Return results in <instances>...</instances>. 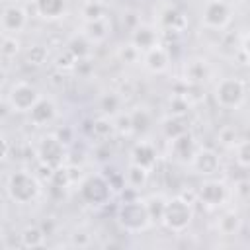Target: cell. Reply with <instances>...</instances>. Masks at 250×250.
<instances>
[{"label":"cell","mask_w":250,"mask_h":250,"mask_svg":"<svg viewBox=\"0 0 250 250\" xmlns=\"http://www.w3.org/2000/svg\"><path fill=\"white\" fill-rule=\"evenodd\" d=\"M41 193V180L35 172L14 170L6 178V195L18 205L33 203Z\"/></svg>","instance_id":"6da1fadb"},{"label":"cell","mask_w":250,"mask_h":250,"mask_svg":"<svg viewBox=\"0 0 250 250\" xmlns=\"http://www.w3.org/2000/svg\"><path fill=\"white\" fill-rule=\"evenodd\" d=\"M115 219H117V225L125 232H143V230L152 227V221H150V215L146 211L143 197L121 201L117 205Z\"/></svg>","instance_id":"7a4b0ae2"},{"label":"cell","mask_w":250,"mask_h":250,"mask_svg":"<svg viewBox=\"0 0 250 250\" xmlns=\"http://www.w3.org/2000/svg\"><path fill=\"white\" fill-rule=\"evenodd\" d=\"M78 195L86 205L102 207V205L109 203V199L113 195V189L109 186V180L104 174H90L80 182Z\"/></svg>","instance_id":"3957f363"},{"label":"cell","mask_w":250,"mask_h":250,"mask_svg":"<svg viewBox=\"0 0 250 250\" xmlns=\"http://www.w3.org/2000/svg\"><path fill=\"white\" fill-rule=\"evenodd\" d=\"M191 221H193V203L186 201L180 195L168 197V205H166L162 225L170 232H184L191 225Z\"/></svg>","instance_id":"277c9868"},{"label":"cell","mask_w":250,"mask_h":250,"mask_svg":"<svg viewBox=\"0 0 250 250\" xmlns=\"http://www.w3.org/2000/svg\"><path fill=\"white\" fill-rule=\"evenodd\" d=\"M246 100V84L236 76H227L215 86V102L223 109H238Z\"/></svg>","instance_id":"5b68a950"},{"label":"cell","mask_w":250,"mask_h":250,"mask_svg":"<svg viewBox=\"0 0 250 250\" xmlns=\"http://www.w3.org/2000/svg\"><path fill=\"white\" fill-rule=\"evenodd\" d=\"M41 92L37 90V86L25 82V80H18L10 86L8 94H6V104L12 107V111L16 113H29L31 107L41 100Z\"/></svg>","instance_id":"8992f818"},{"label":"cell","mask_w":250,"mask_h":250,"mask_svg":"<svg viewBox=\"0 0 250 250\" xmlns=\"http://www.w3.org/2000/svg\"><path fill=\"white\" fill-rule=\"evenodd\" d=\"M232 20V8L227 0H205L201 23L209 29H225Z\"/></svg>","instance_id":"52a82bcc"},{"label":"cell","mask_w":250,"mask_h":250,"mask_svg":"<svg viewBox=\"0 0 250 250\" xmlns=\"http://www.w3.org/2000/svg\"><path fill=\"white\" fill-rule=\"evenodd\" d=\"M37 160L45 162L53 168L66 164V146L59 141L57 135H43L37 143Z\"/></svg>","instance_id":"ba28073f"},{"label":"cell","mask_w":250,"mask_h":250,"mask_svg":"<svg viewBox=\"0 0 250 250\" xmlns=\"http://www.w3.org/2000/svg\"><path fill=\"white\" fill-rule=\"evenodd\" d=\"M227 197H229V188L221 180H205L197 188V203L209 209L221 207L227 201Z\"/></svg>","instance_id":"9c48e42d"},{"label":"cell","mask_w":250,"mask_h":250,"mask_svg":"<svg viewBox=\"0 0 250 250\" xmlns=\"http://www.w3.org/2000/svg\"><path fill=\"white\" fill-rule=\"evenodd\" d=\"M197 150H199V145L191 131H186L170 141V156L180 164H191Z\"/></svg>","instance_id":"30bf717a"},{"label":"cell","mask_w":250,"mask_h":250,"mask_svg":"<svg viewBox=\"0 0 250 250\" xmlns=\"http://www.w3.org/2000/svg\"><path fill=\"white\" fill-rule=\"evenodd\" d=\"M27 12L20 4H6L2 8V33L8 35H18L25 29L27 25Z\"/></svg>","instance_id":"8fae6325"},{"label":"cell","mask_w":250,"mask_h":250,"mask_svg":"<svg viewBox=\"0 0 250 250\" xmlns=\"http://www.w3.org/2000/svg\"><path fill=\"white\" fill-rule=\"evenodd\" d=\"M131 43L141 51V53H146L150 51L152 47L160 45V29L152 23H139L133 31H131Z\"/></svg>","instance_id":"7c38bea8"},{"label":"cell","mask_w":250,"mask_h":250,"mask_svg":"<svg viewBox=\"0 0 250 250\" xmlns=\"http://www.w3.org/2000/svg\"><path fill=\"white\" fill-rule=\"evenodd\" d=\"M158 25H160V29L184 33L188 29V16L178 6L168 4L158 10Z\"/></svg>","instance_id":"4fadbf2b"},{"label":"cell","mask_w":250,"mask_h":250,"mask_svg":"<svg viewBox=\"0 0 250 250\" xmlns=\"http://www.w3.org/2000/svg\"><path fill=\"white\" fill-rule=\"evenodd\" d=\"M143 66L152 74H162L170 66V49L166 45H156L150 51L143 53Z\"/></svg>","instance_id":"5bb4252c"},{"label":"cell","mask_w":250,"mask_h":250,"mask_svg":"<svg viewBox=\"0 0 250 250\" xmlns=\"http://www.w3.org/2000/svg\"><path fill=\"white\" fill-rule=\"evenodd\" d=\"M211 70H209V64L205 59L201 57H191L184 62V68H182V78L184 82L188 84H195V86H203V82L209 78Z\"/></svg>","instance_id":"9a60e30c"},{"label":"cell","mask_w":250,"mask_h":250,"mask_svg":"<svg viewBox=\"0 0 250 250\" xmlns=\"http://www.w3.org/2000/svg\"><path fill=\"white\" fill-rule=\"evenodd\" d=\"M191 166H193V170H195L197 174H201V176H215V174L219 172V168H221V158H219L217 150L199 146V150H197V154H195Z\"/></svg>","instance_id":"2e32d148"},{"label":"cell","mask_w":250,"mask_h":250,"mask_svg":"<svg viewBox=\"0 0 250 250\" xmlns=\"http://www.w3.org/2000/svg\"><path fill=\"white\" fill-rule=\"evenodd\" d=\"M27 115H29V123L31 125L45 127V125H49V123L55 121V117H57V104L51 98H41L31 107V111Z\"/></svg>","instance_id":"e0dca14e"},{"label":"cell","mask_w":250,"mask_h":250,"mask_svg":"<svg viewBox=\"0 0 250 250\" xmlns=\"http://www.w3.org/2000/svg\"><path fill=\"white\" fill-rule=\"evenodd\" d=\"M131 162L152 170L158 164V150L150 141H137L131 148Z\"/></svg>","instance_id":"ac0fdd59"},{"label":"cell","mask_w":250,"mask_h":250,"mask_svg":"<svg viewBox=\"0 0 250 250\" xmlns=\"http://www.w3.org/2000/svg\"><path fill=\"white\" fill-rule=\"evenodd\" d=\"M35 14L43 20H59L66 14L68 0H35Z\"/></svg>","instance_id":"d6986e66"},{"label":"cell","mask_w":250,"mask_h":250,"mask_svg":"<svg viewBox=\"0 0 250 250\" xmlns=\"http://www.w3.org/2000/svg\"><path fill=\"white\" fill-rule=\"evenodd\" d=\"M160 131L168 141H172L178 135L189 131V119L188 115H166L160 121Z\"/></svg>","instance_id":"ffe728a7"},{"label":"cell","mask_w":250,"mask_h":250,"mask_svg":"<svg viewBox=\"0 0 250 250\" xmlns=\"http://www.w3.org/2000/svg\"><path fill=\"white\" fill-rule=\"evenodd\" d=\"M242 229V217L238 211L234 209H229L225 213L219 215L217 219V230L223 234V236H236Z\"/></svg>","instance_id":"44dd1931"},{"label":"cell","mask_w":250,"mask_h":250,"mask_svg":"<svg viewBox=\"0 0 250 250\" xmlns=\"http://www.w3.org/2000/svg\"><path fill=\"white\" fill-rule=\"evenodd\" d=\"M82 33L92 41V43H102L109 37L111 33V23L107 18L102 20H94V21H84L82 25Z\"/></svg>","instance_id":"7402d4cb"},{"label":"cell","mask_w":250,"mask_h":250,"mask_svg":"<svg viewBox=\"0 0 250 250\" xmlns=\"http://www.w3.org/2000/svg\"><path fill=\"white\" fill-rule=\"evenodd\" d=\"M146 211L150 215L152 225H162L164 221V213H166V205H168V197L164 193H148L146 197H143Z\"/></svg>","instance_id":"603a6c76"},{"label":"cell","mask_w":250,"mask_h":250,"mask_svg":"<svg viewBox=\"0 0 250 250\" xmlns=\"http://www.w3.org/2000/svg\"><path fill=\"white\" fill-rule=\"evenodd\" d=\"M47 242V232L41 225H27L20 232V244L21 248H41Z\"/></svg>","instance_id":"cb8c5ba5"},{"label":"cell","mask_w":250,"mask_h":250,"mask_svg":"<svg viewBox=\"0 0 250 250\" xmlns=\"http://www.w3.org/2000/svg\"><path fill=\"white\" fill-rule=\"evenodd\" d=\"M92 41L84 35V33H74L68 41H66V49H70L74 53V57L80 61V59H90L92 57Z\"/></svg>","instance_id":"d4e9b609"},{"label":"cell","mask_w":250,"mask_h":250,"mask_svg":"<svg viewBox=\"0 0 250 250\" xmlns=\"http://www.w3.org/2000/svg\"><path fill=\"white\" fill-rule=\"evenodd\" d=\"M123 102H125V100L119 96V92H107V94H102V96H100L98 107H100L102 115L115 117L117 113H121V105H123Z\"/></svg>","instance_id":"484cf974"},{"label":"cell","mask_w":250,"mask_h":250,"mask_svg":"<svg viewBox=\"0 0 250 250\" xmlns=\"http://www.w3.org/2000/svg\"><path fill=\"white\" fill-rule=\"evenodd\" d=\"M148 176H150V170L145 168V166H141V164H135V162H131V164L127 166V172H125L127 186H131V188H135V189L145 188L146 182H148Z\"/></svg>","instance_id":"4316f807"},{"label":"cell","mask_w":250,"mask_h":250,"mask_svg":"<svg viewBox=\"0 0 250 250\" xmlns=\"http://www.w3.org/2000/svg\"><path fill=\"white\" fill-rule=\"evenodd\" d=\"M131 121H133V133L135 135H145L150 125H152V115L145 107H137L131 111Z\"/></svg>","instance_id":"83f0119b"},{"label":"cell","mask_w":250,"mask_h":250,"mask_svg":"<svg viewBox=\"0 0 250 250\" xmlns=\"http://www.w3.org/2000/svg\"><path fill=\"white\" fill-rule=\"evenodd\" d=\"M115 133L117 131H115L113 117H107V115L94 117V133H92L94 139H111Z\"/></svg>","instance_id":"f1b7e54d"},{"label":"cell","mask_w":250,"mask_h":250,"mask_svg":"<svg viewBox=\"0 0 250 250\" xmlns=\"http://www.w3.org/2000/svg\"><path fill=\"white\" fill-rule=\"evenodd\" d=\"M80 16L84 18V21H94V20L107 18L105 16V6L100 0H86L80 8Z\"/></svg>","instance_id":"f546056e"},{"label":"cell","mask_w":250,"mask_h":250,"mask_svg":"<svg viewBox=\"0 0 250 250\" xmlns=\"http://www.w3.org/2000/svg\"><path fill=\"white\" fill-rule=\"evenodd\" d=\"M20 51H21V41L18 39V35H8V33H2V45H0V53H2L4 61H8V59H16Z\"/></svg>","instance_id":"4dcf8cb0"},{"label":"cell","mask_w":250,"mask_h":250,"mask_svg":"<svg viewBox=\"0 0 250 250\" xmlns=\"http://www.w3.org/2000/svg\"><path fill=\"white\" fill-rule=\"evenodd\" d=\"M23 57H25V62H27V64H31V66H41V64H45L47 59H49V49H47L45 45L35 43V45H31V47H27V51H25Z\"/></svg>","instance_id":"1f68e13d"},{"label":"cell","mask_w":250,"mask_h":250,"mask_svg":"<svg viewBox=\"0 0 250 250\" xmlns=\"http://www.w3.org/2000/svg\"><path fill=\"white\" fill-rule=\"evenodd\" d=\"M115 154V143L111 139H98V145L94 146V158L102 164L109 162Z\"/></svg>","instance_id":"d6a6232c"},{"label":"cell","mask_w":250,"mask_h":250,"mask_svg":"<svg viewBox=\"0 0 250 250\" xmlns=\"http://www.w3.org/2000/svg\"><path fill=\"white\" fill-rule=\"evenodd\" d=\"M141 51L129 41V43H123L119 49H117V59L121 61V62H125V64H135V62H139L141 61Z\"/></svg>","instance_id":"836d02e7"},{"label":"cell","mask_w":250,"mask_h":250,"mask_svg":"<svg viewBox=\"0 0 250 250\" xmlns=\"http://www.w3.org/2000/svg\"><path fill=\"white\" fill-rule=\"evenodd\" d=\"M191 104L182 94H172L168 100V115H188Z\"/></svg>","instance_id":"e575fe53"},{"label":"cell","mask_w":250,"mask_h":250,"mask_svg":"<svg viewBox=\"0 0 250 250\" xmlns=\"http://www.w3.org/2000/svg\"><path fill=\"white\" fill-rule=\"evenodd\" d=\"M76 62H78V59L74 57V53L70 51V49H61L59 53H57V57H55V68H59V70H72L74 66H76Z\"/></svg>","instance_id":"d590c367"},{"label":"cell","mask_w":250,"mask_h":250,"mask_svg":"<svg viewBox=\"0 0 250 250\" xmlns=\"http://www.w3.org/2000/svg\"><path fill=\"white\" fill-rule=\"evenodd\" d=\"M217 139H219V143H221L223 146H227V148H234V146L238 145V141H240V135H238L236 127H232V125H225V127L219 129Z\"/></svg>","instance_id":"8d00e7d4"},{"label":"cell","mask_w":250,"mask_h":250,"mask_svg":"<svg viewBox=\"0 0 250 250\" xmlns=\"http://www.w3.org/2000/svg\"><path fill=\"white\" fill-rule=\"evenodd\" d=\"M113 121H115V131H117V135H121V137L133 135L131 111H121V113H117V115L113 117Z\"/></svg>","instance_id":"74e56055"},{"label":"cell","mask_w":250,"mask_h":250,"mask_svg":"<svg viewBox=\"0 0 250 250\" xmlns=\"http://www.w3.org/2000/svg\"><path fill=\"white\" fill-rule=\"evenodd\" d=\"M234 158L240 166L250 168V139L238 141V145L234 146Z\"/></svg>","instance_id":"f35d334b"},{"label":"cell","mask_w":250,"mask_h":250,"mask_svg":"<svg viewBox=\"0 0 250 250\" xmlns=\"http://www.w3.org/2000/svg\"><path fill=\"white\" fill-rule=\"evenodd\" d=\"M92 244V236L86 230H76L70 234V246H78V248H86Z\"/></svg>","instance_id":"ab89813d"},{"label":"cell","mask_w":250,"mask_h":250,"mask_svg":"<svg viewBox=\"0 0 250 250\" xmlns=\"http://www.w3.org/2000/svg\"><path fill=\"white\" fill-rule=\"evenodd\" d=\"M234 193H236L240 199H250V180H248V178L238 180L236 186H234Z\"/></svg>","instance_id":"60d3db41"},{"label":"cell","mask_w":250,"mask_h":250,"mask_svg":"<svg viewBox=\"0 0 250 250\" xmlns=\"http://www.w3.org/2000/svg\"><path fill=\"white\" fill-rule=\"evenodd\" d=\"M55 135L59 137V141H61L64 146L72 145V141H74V137H72V129H70V127H62V129H59Z\"/></svg>","instance_id":"b9f144b4"},{"label":"cell","mask_w":250,"mask_h":250,"mask_svg":"<svg viewBox=\"0 0 250 250\" xmlns=\"http://www.w3.org/2000/svg\"><path fill=\"white\" fill-rule=\"evenodd\" d=\"M64 82H66V74H64V70L55 68V72L51 74V84H53L55 88H62Z\"/></svg>","instance_id":"7bdbcfd3"},{"label":"cell","mask_w":250,"mask_h":250,"mask_svg":"<svg viewBox=\"0 0 250 250\" xmlns=\"http://www.w3.org/2000/svg\"><path fill=\"white\" fill-rule=\"evenodd\" d=\"M240 53L244 55L246 61H250V33H246V35L240 39Z\"/></svg>","instance_id":"ee69618b"}]
</instances>
